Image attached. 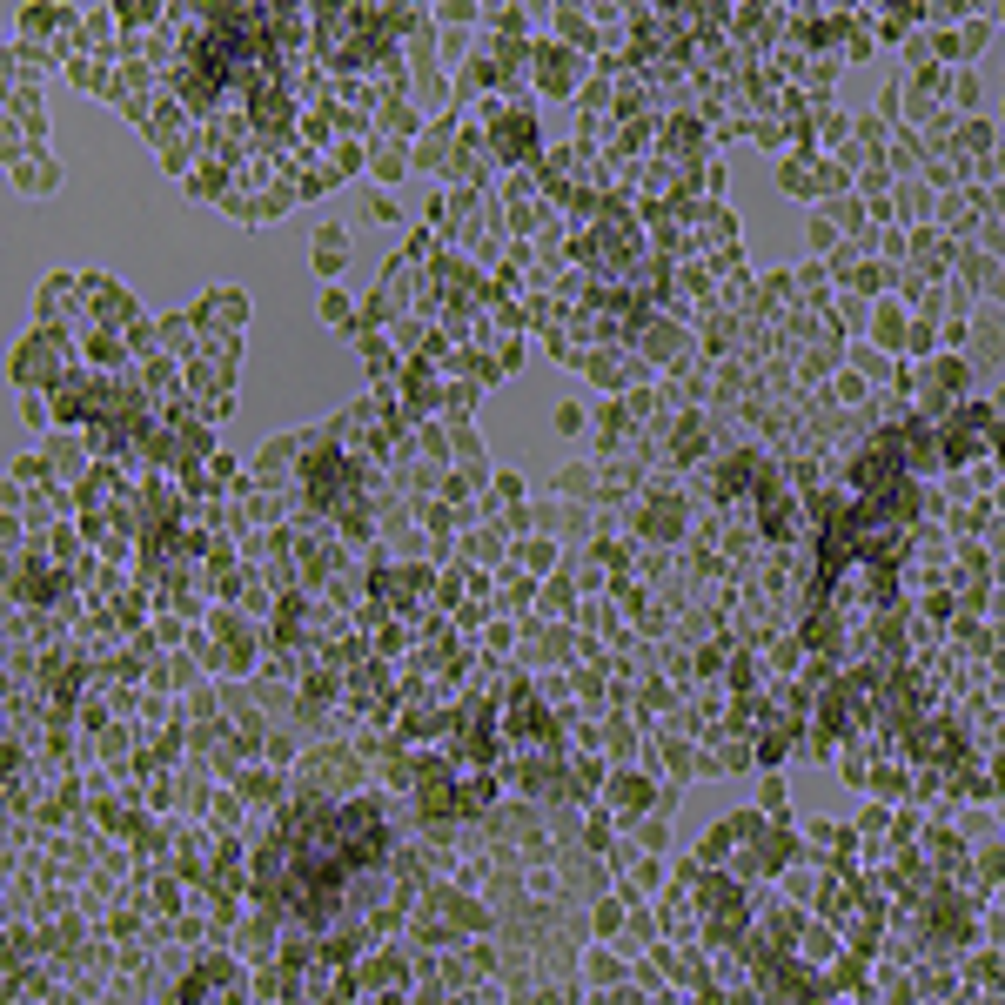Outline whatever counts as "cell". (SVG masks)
Returning a JSON list of instances; mask_svg holds the SVG:
<instances>
[{"mask_svg":"<svg viewBox=\"0 0 1005 1005\" xmlns=\"http://www.w3.org/2000/svg\"><path fill=\"white\" fill-rule=\"evenodd\" d=\"M315 262H322V268H342V235H329V242H322V255H315Z\"/></svg>","mask_w":1005,"mask_h":1005,"instance_id":"cell-1","label":"cell"}]
</instances>
